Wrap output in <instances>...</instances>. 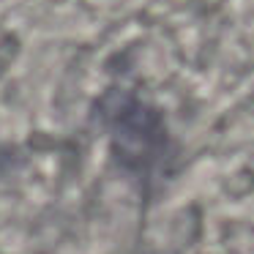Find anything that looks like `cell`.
I'll return each mask as SVG.
<instances>
[{
    "label": "cell",
    "mask_w": 254,
    "mask_h": 254,
    "mask_svg": "<svg viewBox=\"0 0 254 254\" xmlns=\"http://www.w3.org/2000/svg\"><path fill=\"white\" fill-rule=\"evenodd\" d=\"M107 123H110V131H112V153H115V159L123 164V170H128L137 178L142 191L150 194L159 172L164 170L167 148H170L164 128L159 123H153V115L148 110L131 112V101H126L121 110L107 115Z\"/></svg>",
    "instance_id": "obj_1"
}]
</instances>
